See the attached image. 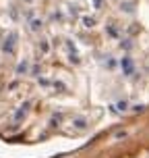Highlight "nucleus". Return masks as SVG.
<instances>
[]
</instances>
